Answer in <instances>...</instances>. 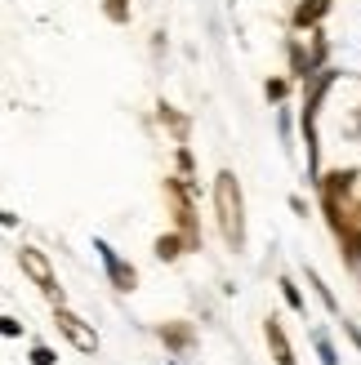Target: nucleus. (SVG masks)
<instances>
[{
  "instance_id": "9d476101",
  "label": "nucleus",
  "mask_w": 361,
  "mask_h": 365,
  "mask_svg": "<svg viewBox=\"0 0 361 365\" xmlns=\"http://www.w3.org/2000/svg\"><path fill=\"white\" fill-rule=\"evenodd\" d=\"M156 116H161V125H170V134H174L178 143L188 138V116H183V112H174L170 103H161V112H156Z\"/></svg>"
},
{
  "instance_id": "423d86ee",
  "label": "nucleus",
  "mask_w": 361,
  "mask_h": 365,
  "mask_svg": "<svg viewBox=\"0 0 361 365\" xmlns=\"http://www.w3.org/2000/svg\"><path fill=\"white\" fill-rule=\"evenodd\" d=\"M263 339H268V348H273L277 365H299V361H295V348H290V339H285V330H281V321H277V317H268V321H263Z\"/></svg>"
},
{
  "instance_id": "39448f33",
  "label": "nucleus",
  "mask_w": 361,
  "mask_h": 365,
  "mask_svg": "<svg viewBox=\"0 0 361 365\" xmlns=\"http://www.w3.org/2000/svg\"><path fill=\"white\" fill-rule=\"evenodd\" d=\"M98 254H103V263H107V277H112V285L121 289V294H130V289L138 285V272H134V263H125V259H116V254H112V245H94Z\"/></svg>"
},
{
  "instance_id": "9b49d317",
  "label": "nucleus",
  "mask_w": 361,
  "mask_h": 365,
  "mask_svg": "<svg viewBox=\"0 0 361 365\" xmlns=\"http://www.w3.org/2000/svg\"><path fill=\"white\" fill-rule=\"evenodd\" d=\"M103 14H107V23H116V27H125L130 23V0H103Z\"/></svg>"
},
{
  "instance_id": "6e6552de",
  "label": "nucleus",
  "mask_w": 361,
  "mask_h": 365,
  "mask_svg": "<svg viewBox=\"0 0 361 365\" xmlns=\"http://www.w3.org/2000/svg\"><path fill=\"white\" fill-rule=\"evenodd\" d=\"M152 250H156L161 263H174V259H183V254H188V245H183V236H178V232H161Z\"/></svg>"
},
{
  "instance_id": "dca6fc26",
  "label": "nucleus",
  "mask_w": 361,
  "mask_h": 365,
  "mask_svg": "<svg viewBox=\"0 0 361 365\" xmlns=\"http://www.w3.org/2000/svg\"><path fill=\"white\" fill-rule=\"evenodd\" d=\"M178 174H183V178L192 174V152L188 148H178Z\"/></svg>"
},
{
  "instance_id": "f03ea898",
  "label": "nucleus",
  "mask_w": 361,
  "mask_h": 365,
  "mask_svg": "<svg viewBox=\"0 0 361 365\" xmlns=\"http://www.w3.org/2000/svg\"><path fill=\"white\" fill-rule=\"evenodd\" d=\"M166 200L174 205V223L188 250H201V232H196V214H192V182L188 178H166Z\"/></svg>"
},
{
  "instance_id": "1a4fd4ad",
  "label": "nucleus",
  "mask_w": 361,
  "mask_h": 365,
  "mask_svg": "<svg viewBox=\"0 0 361 365\" xmlns=\"http://www.w3.org/2000/svg\"><path fill=\"white\" fill-rule=\"evenodd\" d=\"M161 339H166V348H174L178 356H183L188 348H192V325H183V321H174V325H161Z\"/></svg>"
},
{
  "instance_id": "20e7f679",
  "label": "nucleus",
  "mask_w": 361,
  "mask_h": 365,
  "mask_svg": "<svg viewBox=\"0 0 361 365\" xmlns=\"http://www.w3.org/2000/svg\"><path fill=\"white\" fill-rule=\"evenodd\" d=\"M54 325H59V330L67 334V343H71L76 352H85V356H94V352H98V334L89 330V325H85L76 312H71L67 303H59V307H54Z\"/></svg>"
},
{
  "instance_id": "0eeeda50",
  "label": "nucleus",
  "mask_w": 361,
  "mask_h": 365,
  "mask_svg": "<svg viewBox=\"0 0 361 365\" xmlns=\"http://www.w3.org/2000/svg\"><path fill=\"white\" fill-rule=\"evenodd\" d=\"M326 9H330V0H299L295 5V27L303 31V27H317L321 18H326Z\"/></svg>"
},
{
  "instance_id": "ddd939ff",
  "label": "nucleus",
  "mask_w": 361,
  "mask_h": 365,
  "mask_svg": "<svg viewBox=\"0 0 361 365\" xmlns=\"http://www.w3.org/2000/svg\"><path fill=\"white\" fill-rule=\"evenodd\" d=\"M263 94H268V98H273V103H281L285 94H290V81H285V76H273V81H268V85H263Z\"/></svg>"
},
{
  "instance_id": "2eb2a0df",
  "label": "nucleus",
  "mask_w": 361,
  "mask_h": 365,
  "mask_svg": "<svg viewBox=\"0 0 361 365\" xmlns=\"http://www.w3.org/2000/svg\"><path fill=\"white\" fill-rule=\"evenodd\" d=\"M0 334H5V339H18V334H23V321H14V317H0Z\"/></svg>"
},
{
  "instance_id": "f8f14e48",
  "label": "nucleus",
  "mask_w": 361,
  "mask_h": 365,
  "mask_svg": "<svg viewBox=\"0 0 361 365\" xmlns=\"http://www.w3.org/2000/svg\"><path fill=\"white\" fill-rule=\"evenodd\" d=\"M277 285H281V294H285V303H290L295 312H308V303H303V294H299V285H295L290 277H281Z\"/></svg>"
},
{
  "instance_id": "4468645a",
  "label": "nucleus",
  "mask_w": 361,
  "mask_h": 365,
  "mask_svg": "<svg viewBox=\"0 0 361 365\" xmlns=\"http://www.w3.org/2000/svg\"><path fill=\"white\" fill-rule=\"evenodd\" d=\"M59 356H54V348H45V343H36L31 348V365H54Z\"/></svg>"
},
{
  "instance_id": "f257e3e1",
  "label": "nucleus",
  "mask_w": 361,
  "mask_h": 365,
  "mask_svg": "<svg viewBox=\"0 0 361 365\" xmlns=\"http://www.w3.org/2000/svg\"><path fill=\"white\" fill-rule=\"evenodd\" d=\"M214 214H219V227H223V241L232 250L245 245V196H241V182L232 170H223L214 178Z\"/></svg>"
},
{
  "instance_id": "7ed1b4c3",
  "label": "nucleus",
  "mask_w": 361,
  "mask_h": 365,
  "mask_svg": "<svg viewBox=\"0 0 361 365\" xmlns=\"http://www.w3.org/2000/svg\"><path fill=\"white\" fill-rule=\"evenodd\" d=\"M18 267H23L27 277H31L36 285H41V289H45L54 307L63 303V289H59V281H54V267H49V259H45V254L36 250V245H23V250H18Z\"/></svg>"
},
{
  "instance_id": "f3484780",
  "label": "nucleus",
  "mask_w": 361,
  "mask_h": 365,
  "mask_svg": "<svg viewBox=\"0 0 361 365\" xmlns=\"http://www.w3.org/2000/svg\"><path fill=\"white\" fill-rule=\"evenodd\" d=\"M290 210H295L299 218H308V200H303V196H290Z\"/></svg>"
}]
</instances>
